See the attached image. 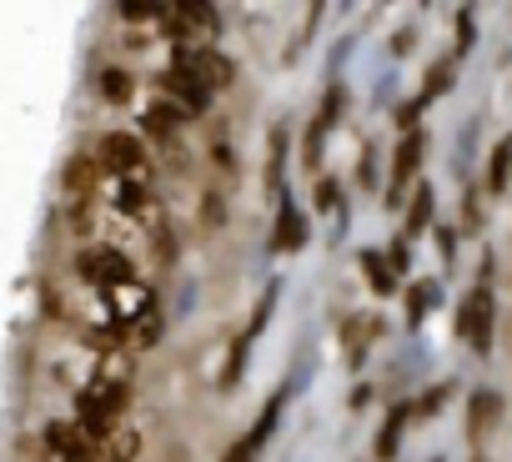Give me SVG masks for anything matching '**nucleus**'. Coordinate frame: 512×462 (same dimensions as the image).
I'll return each instance as SVG.
<instances>
[{
	"label": "nucleus",
	"instance_id": "obj_1",
	"mask_svg": "<svg viewBox=\"0 0 512 462\" xmlns=\"http://www.w3.org/2000/svg\"><path fill=\"white\" fill-rule=\"evenodd\" d=\"M96 161H101L111 176H126V181H136V186H151V171H146V146H141L131 131H111V136H101Z\"/></svg>",
	"mask_w": 512,
	"mask_h": 462
},
{
	"label": "nucleus",
	"instance_id": "obj_2",
	"mask_svg": "<svg viewBox=\"0 0 512 462\" xmlns=\"http://www.w3.org/2000/svg\"><path fill=\"white\" fill-rule=\"evenodd\" d=\"M492 312H497V307H492V287H487V282L462 297V307H457V332H462L467 347L492 352Z\"/></svg>",
	"mask_w": 512,
	"mask_h": 462
},
{
	"label": "nucleus",
	"instance_id": "obj_3",
	"mask_svg": "<svg viewBox=\"0 0 512 462\" xmlns=\"http://www.w3.org/2000/svg\"><path fill=\"white\" fill-rule=\"evenodd\" d=\"M176 121H186V116H201L206 106H211V91L196 81V76H186V71H166L161 76V96H156Z\"/></svg>",
	"mask_w": 512,
	"mask_h": 462
},
{
	"label": "nucleus",
	"instance_id": "obj_4",
	"mask_svg": "<svg viewBox=\"0 0 512 462\" xmlns=\"http://www.w3.org/2000/svg\"><path fill=\"white\" fill-rule=\"evenodd\" d=\"M422 156H427V136H422V131H407V136L397 141V151H392V191H387V206H392V211L407 201V186L417 181Z\"/></svg>",
	"mask_w": 512,
	"mask_h": 462
},
{
	"label": "nucleus",
	"instance_id": "obj_5",
	"mask_svg": "<svg viewBox=\"0 0 512 462\" xmlns=\"http://www.w3.org/2000/svg\"><path fill=\"white\" fill-rule=\"evenodd\" d=\"M76 272H81L91 287H101V292L131 282V262H126V252H116V247H91V252H81V257H76Z\"/></svg>",
	"mask_w": 512,
	"mask_h": 462
},
{
	"label": "nucleus",
	"instance_id": "obj_6",
	"mask_svg": "<svg viewBox=\"0 0 512 462\" xmlns=\"http://www.w3.org/2000/svg\"><path fill=\"white\" fill-rule=\"evenodd\" d=\"M146 312H156V297H151V287L146 282H121V287H111L106 292V317H111V327L121 332V327H136Z\"/></svg>",
	"mask_w": 512,
	"mask_h": 462
},
{
	"label": "nucleus",
	"instance_id": "obj_7",
	"mask_svg": "<svg viewBox=\"0 0 512 462\" xmlns=\"http://www.w3.org/2000/svg\"><path fill=\"white\" fill-rule=\"evenodd\" d=\"M272 247L277 252H302L307 247V216L282 196V216H277V231H272Z\"/></svg>",
	"mask_w": 512,
	"mask_h": 462
},
{
	"label": "nucleus",
	"instance_id": "obj_8",
	"mask_svg": "<svg viewBox=\"0 0 512 462\" xmlns=\"http://www.w3.org/2000/svg\"><path fill=\"white\" fill-rule=\"evenodd\" d=\"M407 417H412V407H407V402H397V407L387 412V422H382V432H377V447H372L382 462H392V457H397V447H402V422H407Z\"/></svg>",
	"mask_w": 512,
	"mask_h": 462
},
{
	"label": "nucleus",
	"instance_id": "obj_9",
	"mask_svg": "<svg viewBox=\"0 0 512 462\" xmlns=\"http://www.w3.org/2000/svg\"><path fill=\"white\" fill-rule=\"evenodd\" d=\"M362 272H367V287H372L377 297H392V292H397V272H392L387 252H362Z\"/></svg>",
	"mask_w": 512,
	"mask_h": 462
},
{
	"label": "nucleus",
	"instance_id": "obj_10",
	"mask_svg": "<svg viewBox=\"0 0 512 462\" xmlns=\"http://www.w3.org/2000/svg\"><path fill=\"white\" fill-rule=\"evenodd\" d=\"M141 131H146V136H156L161 146H176V116H171L161 101H151V106L141 111Z\"/></svg>",
	"mask_w": 512,
	"mask_h": 462
},
{
	"label": "nucleus",
	"instance_id": "obj_11",
	"mask_svg": "<svg viewBox=\"0 0 512 462\" xmlns=\"http://www.w3.org/2000/svg\"><path fill=\"white\" fill-rule=\"evenodd\" d=\"M432 307H442V282H432V277H427V282H412V287H407V317L422 322Z\"/></svg>",
	"mask_w": 512,
	"mask_h": 462
},
{
	"label": "nucleus",
	"instance_id": "obj_12",
	"mask_svg": "<svg viewBox=\"0 0 512 462\" xmlns=\"http://www.w3.org/2000/svg\"><path fill=\"white\" fill-rule=\"evenodd\" d=\"M96 382L126 387V382H131V352H126V347H106V352H101V367H96Z\"/></svg>",
	"mask_w": 512,
	"mask_h": 462
},
{
	"label": "nucleus",
	"instance_id": "obj_13",
	"mask_svg": "<svg viewBox=\"0 0 512 462\" xmlns=\"http://www.w3.org/2000/svg\"><path fill=\"white\" fill-rule=\"evenodd\" d=\"M136 452H141V432L136 427H116L111 442L101 447V462H136Z\"/></svg>",
	"mask_w": 512,
	"mask_h": 462
},
{
	"label": "nucleus",
	"instance_id": "obj_14",
	"mask_svg": "<svg viewBox=\"0 0 512 462\" xmlns=\"http://www.w3.org/2000/svg\"><path fill=\"white\" fill-rule=\"evenodd\" d=\"M467 417H472V432H487V427H497V417H502V397L482 387V392L472 397V407H467Z\"/></svg>",
	"mask_w": 512,
	"mask_h": 462
},
{
	"label": "nucleus",
	"instance_id": "obj_15",
	"mask_svg": "<svg viewBox=\"0 0 512 462\" xmlns=\"http://www.w3.org/2000/svg\"><path fill=\"white\" fill-rule=\"evenodd\" d=\"M507 181H512V136H502L492 146V161H487V186L492 191H507Z\"/></svg>",
	"mask_w": 512,
	"mask_h": 462
},
{
	"label": "nucleus",
	"instance_id": "obj_16",
	"mask_svg": "<svg viewBox=\"0 0 512 462\" xmlns=\"http://www.w3.org/2000/svg\"><path fill=\"white\" fill-rule=\"evenodd\" d=\"M427 226H432V186H417L407 201V237H422Z\"/></svg>",
	"mask_w": 512,
	"mask_h": 462
},
{
	"label": "nucleus",
	"instance_id": "obj_17",
	"mask_svg": "<svg viewBox=\"0 0 512 462\" xmlns=\"http://www.w3.org/2000/svg\"><path fill=\"white\" fill-rule=\"evenodd\" d=\"M277 422H282V397H277V402H267V407H262V417H256V427H251V432H246V442H251V447H256V452H262V442H267V437H272V432H277Z\"/></svg>",
	"mask_w": 512,
	"mask_h": 462
},
{
	"label": "nucleus",
	"instance_id": "obj_18",
	"mask_svg": "<svg viewBox=\"0 0 512 462\" xmlns=\"http://www.w3.org/2000/svg\"><path fill=\"white\" fill-rule=\"evenodd\" d=\"M101 96H106V101H116V106H121V101H131V76H126L121 66H106V71H101Z\"/></svg>",
	"mask_w": 512,
	"mask_h": 462
},
{
	"label": "nucleus",
	"instance_id": "obj_19",
	"mask_svg": "<svg viewBox=\"0 0 512 462\" xmlns=\"http://www.w3.org/2000/svg\"><path fill=\"white\" fill-rule=\"evenodd\" d=\"M161 342V312H146L136 327H131V352H146Z\"/></svg>",
	"mask_w": 512,
	"mask_h": 462
},
{
	"label": "nucleus",
	"instance_id": "obj_20",
	"mask_svg": "<svg viewBox=\"0 0 512 462\" xmlns=\"http://www.w3.org/2000/svg\"><path fill=\"white\" fill-rule=\"evenodd\" d=\"M282 166H287V131L277 126V131H272V156H267V186H272V191L282 186Z\"/></svg>",
	"mask_w": 512,
	"mask_h": 462
},
{
	"label": "nucleus",
	"instance_id": "obj_21",
	"mask_svg": "<svg viewBox=\"0 0 512 462\" xmlns=\"http://www.w3.org/2000/svg\"><path fill=\"white\" fill-rule=\"evenodd\" d=\"M457 81V71H452V61H437L432 71H427V81H422V101H432V96H442L447 86Z\"/></svg>",
	"mask_w": 512,
	"mask_h": 462
},
{
	"label": "nucleus",
	"instance_id": "obj_22",
	"mask_svg": "<svg viewBox=\"0 0 512 462\" xmlns=\"http://www.w3.org/2000/svg\"><path fill=\"white\" fill-rule=\"evenodd\" d=\"M342 106H347V91H342V86H332V91H327V101H322V111H317V121H312V126H322V131H332V126H337V121H342Z\"/></svg>",
	"mask_w": 512,
	"mask_h": 462
},
{
	"label": "nucleus",
	"instance_id": "obj_23",
	"mask_svg": "<svg viewBox=\"0 0 512 462\" xmlns=\"http://www.w3.org/2000/svg\"><path fill=\"white\" fill-rule=\"evenodd\" d=\"M91 181H96V161H91V156H81V161L66 166V186H71V191H91Z\"/></svg>",
	"mask_w": 512,
	"mask_h": 462
},
{
	"label": "nucleus",
	"instance_id": "obj_24",
	"mask_svg": "<svg viewBox=\"0 0 512 462\" xmlns=\"http://www.w3.org/2000/svg\"><path fill=\"white\" fill-rule=\"evenodd\" d=\"M452 397V387L442 382V387H432V392H422V402H412V417H432V412H442V402Z\"/></svg>",
	"mask_w": 512,
	"mask_h": 462
},
{
	"label": "nucleus",
	"instance_id": "obj_25",
	"mask_svg": "<svg viewBox=\"0 0 512 462\" xmlns=\"http://www.w3.org/2000/svg\"><path fill=\"white\" fill-rule=\"evenodd\" d=\"M272 307H277V287H267V292H262V302H256V317H251V327H246V342H251L256 332H262V327H267V317H272Z\"/></svg>",
	"mask_w": 512,
	"mask_h": 462
},
{
	"label": "nucleus",
	"instance_id": "obj_26",
	"mask_svg": "<svg viewBox=\"0 0 512 462\" xmlns=\"http://www.w3.org/2000/svg\"><path fill=\"white\" fill-rule=\"evenodd\" d=\"M322 141H327V131H322V126H312V131H307V141H302V161H307L312 171H317V161H322V151H327Z\"/></svg>",
	"mask_w": 512,
	"mask_h": 462
},
{
	"label": "nucleus",
	"instance_id": "obj_27",
	"mask_svg": "<svg viewBox=\"0 0 512 462\" xmlns=\"http://www.w3.org/2000/svg\"><path fill=\"white\" fill-rule=\"evenodd\" d=\"M422 106H427L422 96H412V101H402V106H397V126H402V136H407V131H417V116H422Z\"/></svg>",
	"mask_w": 512,
	"mask_h": 462
},
{
	"label": "nucleus",
	"instance_id": "obj_28",
	"mask_svg": "<svg viewBox=\"0 0 512 462\" xmlns=\"http://www.w3.org/2000/svg\"><path fill=\"white\" fill-rule=\"evenodd\" d=\"M472 41H477V26H472V11H462V16H457V56H467Z\"/></svg>",
	"mask_w": 512,
	"mask_h": 462
},
{
	"label": "nucleus",
	"instance_id": "obj_29",
	"mask_svg": "<svg viewBox=\"0 0 512 462\" xmlns=\"http://www.w3.org/2000/svg\"><path fill=\"white\" fill-rule=\"evenodd\" d=\"M312 196H317V211H332V206H337V181H332V176H322Z\"/></svg>",
	"mask_w": 512,
	"mask_h": 462
},
{
	"label": "nucleus",
	"instance_id": "obj_30",
	"mask_svg": "<svg viewBox=\"0 0 512 462\" xmlns=\"http://www.w3.org/2000/svg\"><path fill=\"white\" fill-rule=\"evenodd\" d=\"M387 262H392V272H397V282L407 277V242H392L387 247Z\"/></svg>",
	"mask_w": 512,
	"mask_h": 462
},
{
	"label": "nucleus",
	"instance_id": "obj_31",
	"mask_svg": "<svg viewBox=\"0 0 512 462\" xmlns=\"http://www.w3.org/2000/svg\"><path fill=\"white\" fill-rule=\"evenodd\" d=\"M221 462H256V447H251V442L241 437V442H236V447H231V452H226Z\"/></svg>",
	"mask_w": 512,
	"mask_h": 462
},
{
	"label": "nucleus",
	"instance_id": "obj_32",
	"mask_svg": "<svg viewBox=\"0 0 512 462\" xmlns=\"http://www.w3.org/2000/svg\"><path fill=\"white\" fill-rule=\"evenodd\" d=\"M437 252H442V262H452V252H457V237L447 226H437Z\"/></svg>",
	"mask_w": 512,
	"mask_h": 462
},
{
	"label": "nucleus",
	"instance_id": "obj_33",
	"mask_svg": "<svg viewBox=\"0 0 512 462\" xmlns=\"http://www.w3.org/2000/svg\"><path fill=\"white\" fill-rule=\"evenodd\" d=\"M206 226H226V211H221V196H206Z\"/></svg>",
	"mask_w": 512,
	"mask_h": 462
},
{
	"label": "nucleus",
	"instance_id": "obj_34",
	"mask_svg": "<svg viewBox=\"0 0 512 462\" xmlns=\"http://www.w3.org/2000/svg\"><path fill=\"white\" fill-rule=\"evenodd\" d=\"M462 221H467V231H477V221H482V211H477L472 196H467V206H462Z\"/></svg>",
	"mask_w": 512,
	"mask_h": 462
},
{
	"label": "nucleus",
	"instance_id": "obj_35",
	"mask_svg": "<svg viewBox=\"0 0 512 462\" xmlns=\"http://www.w3.org/2000/svg\"><path fill=\"white\" fill-rule=\"evenodd\" d=\"M372 166H377V156H372V151H362V186H372Z\"/></svg>",
	"mask_w": 512,
	"mask_h": 462
},
{
	"label": "nucleus",
	"instance_id": "obj_36",
	"mask_svg": "<svg viewBox=\"0 0 512 462\" xmlns=\"http://www.w3.org/2000/svg\"><path fill=\"white\" fill-rule=\"evenodd\" d=\"M472 462H482V457H472Z\"/></svg>",
	"mask_w": 512,
	"mask_h": 462
}]
</instances>
